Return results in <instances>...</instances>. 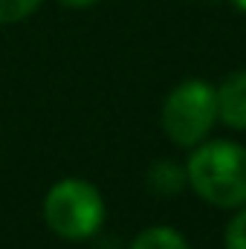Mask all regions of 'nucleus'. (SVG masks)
Listing matches in <instances>:
<instances>
[{
  "instance_id": "obj_1",
  "label": "nucleus",
  "mask_w": 246,
  "mask_h": 249,
  "mask_svg": "<svg viewBox=\"0 0 246 249\" xmlns=\"http://www.w3.org/2000/svg\"><path fill=\"white\" fill-rule=\"evenodd\" d=\"M185 177L191 188L211 206L232 209L246 203V148L238 142H206L200 145L188 165Z\"/></svg>"
},
{
  "instance_id": "obj_2",
  "label": "nucleus",
  "mask_w": 246,
  "mask_h": 249,
  "mask_svg": "<svg viewBox=\"0 0 246 249\" xmlns=\"http://www.w3.org/2000/svg\"><path fill=\"white\" fill-rule=\"evenodd\" d=\"M44 217L55 235L67 241H84L99 232L105 220V203L96 186L84 180H61L44 200Z\"/></svg>"
},
{
  "instance_id": "obj_3",
  "label": "nucleus",
  "mask_w": 246,
  "mask_h": 249,
  "mask_svg": "<svg viewBox=\"0 0 246 249\" xmlns=\"http://www.w3.org/2000/svg\"><path fill=\"white\" fill-rule=\"evenodd\" d=\"M217 119V93L200 78H188L171 90L162 105V127L171 142L194 148L200 145Z\"/></svg>"
},
{
  "instance_id": "obj_4",
  "label": "nucleus",
  "mask_w": 246,
  "mask_h": 249,
  "mask_svg": "<svg viewBox=\"0 0 246 249\" xmlns=\"http://www.w3.org/2000/svg\"><path fill=\"white\" fill-rule=\"evenodd\" d=\"M214 93H217V119L235 130H246V70L229 75Z\"/></svg>"
},
{
  "instance_id": "obj_5",
  "label": "nucleus",
  "mask_w": 246,
  "mask_h": 249,
  "mask_svg": "<svg viewBox=\"0 0 246 249\" xmlns=\"http://www.w3.org/2000/svg\"><path fill=\"white\" fill-rule=\"evenodd\" d=\"M148 183H151V188H154L157 194H177V191L188 183V177H185L183 165L162 160V162H157V165L151 168Z\"/></svg>"
},
{
  "instance_id": "obj_6",
  "label": "nucleus",
  "mask_w": 246,
  "mask_h": 249,
  "mask_svg": "<svg viewBox=\"0 0 246 249\" xmlns=\"http://www.w3.org/2000/svg\"><path fill=\"white\" fill-rule=\"evenodd\" d=\"M130 249H188V244L183 241L180 232L168 229V226H154V229H145Z\"/></svg>"
},
{
  "instance_id": "obj_7",
  "label": "nucleus",
  "mask_w": 246,
  "mask_h": 249,
  "mask_svg": "<svg viewBox=\"0 0 246 249\" xmlns=\"http://www.w3.org/2000/svg\"><path fill=\"white\" fill-rule=\"evenodd\" d=\"M38 6H41V0H0V23L23 20V18H29Z\"/></svg>"
},
{
  "instance_id": "obj_8",
  "label": "nucleus",
  "mask_w": 246,
  "mask_h": 249,
  "mask_svg": "<svg viewBox=\"0 0 246 249\" xmlns=\"http://www.w3.org/2000/svg\"><path fill=\"white\" fill-rule=\"evenodd\" d=\"M226 249H246V209L226 226Z\"/></svg>"
},
{
  "instance_id": "obj_9",
  "label": "nucleus",
  "mask_w": 246,
  "mask_h": 249,
  "mask_svg": "<svg viewBox=\"0 0 246 249\" xmlns=\"http://www.w3.org/2000/svg\"><path fill=\"white\" fill-rule=\"evenodd\" d=\"M61 6H67V9H87V6H93L96 0H58Z\"/></svg>"
},
{
  "instance_id": "obj_10",
  "label": "nucleus",
  "mask_w": 246,
  "mask_h": 249,
  "mask_svg": "<svg viewBox=\"0 0 246 249\" xmlns=\"http://www.w3.org/2000/svg\"><path fill=\"white\" fill-rule=\"evenodd\" d=\"M232 3H235V6H238L241 12H246V0H232Z\"/></svg>"
}]
</instances>
